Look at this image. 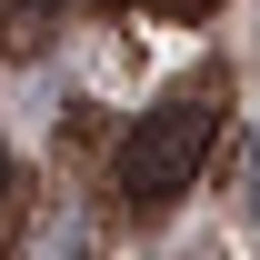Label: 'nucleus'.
I'll list each match as a JSON object with an SVG mask.
<instances>
[{
	"label": "nucleus",
	"mask_w": 260,
	"mask_h": 260,
	"mask_svg": "<svg viewBox=\"0 0 260 260\" xmlns=\"http://www.w3.org/2000/svg\"><path fill=\"white\" fill-rule=\"evenodd\" d=\"M0 180H10V160H0Z\"/></svg>",
	"instance_id": "nucleus-4"
},
{
	"label": "nucleus",
	"mask_w": 260,
	"mask_h": 260,
	"mask_svg": "<svg viewBox=\"0 0 260 260\" xmlns=\"http://www.w3.org/2000/svg\"><path fill=\"white\" fill-rule=\"evenodd\" d=\"M240 210L260 220V130H250V160H240Z\"/></svg>",
	"instance_id": "nucleus-2"
},
{
	"label": "nucleus",
	"mask_w": 260,
	"mask_h": 260,
	"mask_svg": "<svg viewBox=\"0 0 260 260\" xmlns=\"http://www.w3.org/2000/svg\"><path fill=\"white\" fill-rule=\"evenodd\" d=\"M210 140H220V70H190L120 130V200H140V210L180 200L210 160Z\"/></svg>",
	"instance_id": "nucleus-1"
},
{
	"label": "nucleus",
	"mask_w": 260,
	"mask_h": 260,
	"mask_svg": "<svg viewBox=\"0 0 260 260\" xmlns=\"http://www.w3.org/2000/svg\"><path fill=\"white\" fill-rule=\"evenodd\" d=\"M50 10H60V0H0V20H10V30H30V20H50Z\"/></svg>",
	"instance_id": "nucleus-3"
}]
</instances>
